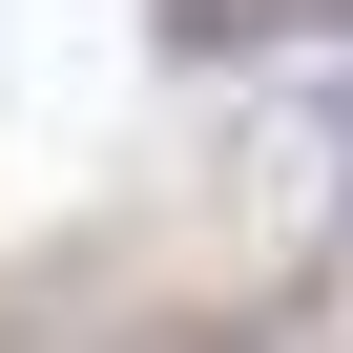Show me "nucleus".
Instances as JSON below:
<instances>
[{"mask_svg":"<svg viewBox=\"0 0 353 353\" xmlns=\"http://www.w3.org/2000/svg\"><path fill=\"white\" fill-rule=\"evenodd\" d=\"M166 42H208V63H250V42H353V0H166Z\"/></svg>","mask_w":353,"mask_h":353,"instance_id":"nucleus-1","label":"nucleus"}]
</instances>
